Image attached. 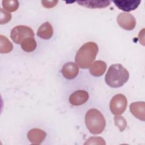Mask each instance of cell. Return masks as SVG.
Returning a JSON list of instances; mask_svg holds the SVG:
<instances>
[{
  "label": "cell",
  "instance_id": "6da1fadb",
  "mask_svg": "<svg viewBox=\"0 0 145 145\" xmlns=\"http://www.w3.org/2000/svg\"><path fill=\"white\" fill-rule=\"evenodd\" d=\"M98 52L99 47L96 43L91 41L84 43L75 55L76 64L83 69L89 67L95 59Z\"/></svg>",
  "mask_w": 145,
  "mask_h": 145
},
{
  "label": "cell",
  "instance_id": "7a4b0ae2",
  "mask_svg": "<svg viewBox=\"0 0 145 145\" xmlns=\"http://www.w3.org/2000/svg\"><path fill=\"white\" fill-rule=\"evenodd\" d=\"M129 78V72L122 65H112L105 75V81L110 87L118 88L125 84Z\"/></svg>",
  "mask_w": 145,
  "mask_h": 145
},
{
  "label": "cell",
  "instance_id": "3957f363",
  "mask_svg": "<svg viewBox=\"0 0 145 145\" xmlns=\"http://www.w3.org/2000/svg\"><path fill=\"white\" fill-rule=\"evenodd\" d=\"M85 123L89 132L94 135L101 134L104 130L106 121L103 114L97 109H89L85 116Z\"/></svg>",
  "mask_w": 145,
  "mask_h": 145
},
{
  "label": "cell",
  "instance_id": "277c9868",
  "mask_svg": "<svg viewBox=\"0 0 145 145\" xmlns=\"http://www.w3.org/2000/svg\"><path fill=\"white\" fill-rule=\"evenodd\" d=\"M35 35L33 29L28 26L19 25L15 26L11 31L10 37L16 44H21L26 38L33 37Z\"/></svg>",
  "mask_w": 145,
  "mask_h": 145
},
{
  "label": "cell",
  "instance_id": "5b68a950",
  "mask_svg": "<svg viewBox=\"0 0 145 145\" xmlns=\"http://www.w3.org/2000/svg\"><path fill=\"white\" fill-rule=\"evenodd\" d=\"M127 100L125 95L118 93L114 95L111 99L109 108L112 114L118 116L122 114L126 110Z\"/></svg>",
  "mask_w": 145,
  "mask_h": 145
},
{
  "label": "cell",
  "instance_id": "8992f818",
  "mask_svg": "<svg viewBox=\"0 0 145 145\" xmlns=\"http://www.w3.org/2000/svg\"><path fill=\"white\" fill-rule=\"evenodd\" d=\"M117 22L122 28L127 31L134 29L136 25L135 18L129 13H120L117 18Z\"/></svg>",
  "mask_w": 145,
  "mask_h": 145
},
{
  "label": "cell",
  "instance_id": "52a82bcc",
  "mask_svg": "<svg viewBox=\"0 0 145 145\" xmlns=\"http://www.w3.org/2000/svg\"><path fill=\"white\" fill-rule=\"evenodd\" d=\"M89 98L88 93L84 90H78L71 94L69 102L74 106H79L84 104Z\"/></svg>",
  "mask_w": 145,
  "mask_h": 145
},
{
  "label": "cell",
  "instance_id": "ba28073f",
  "mask_svg": "<svg viewBox=\"0 0 145 145\" xmlns=\"http://www.w3.org/2000/svg\"><path fill=\"white\" fill-rule=\"evenodd\" d=\"M61 72L62 75L65 78L72 79L78 75L79 73V67L75 63L69 62L63 65Z\"/></svg>",
  "mask_w": 145,
  "mask_h": 145
},
{
  "label": "cell",
  "instance_id": "9c48e42d",
  "mask_svg": "<svg viewBox=\"0 0 145 145\" xmlns=\"http://www.w3.org/2000/svg\"><path fill=\"white\" fill-rule=\"evenodd\" d=\"M46 136V133L44 130L36 128L31 129L27 134V138L29 141L33 144H41Z\"/></svg>",
  "mask_w": 145,
  "mask_h": 145
},
{
  "label": "cell",
  "instance_id": "30bf717a",
  "mask_svg": "<svg viewBox=\"0 0 145 145\" xmlns=\"http://www.w3.org/2000/svg\"><path fill=\"white\" fill-rule=\"evenodd\" d=\"M130 110L138 119L143 121L145 120V103L144 101H137L131 103Z\"/></svg>",
  "mask_w": 145,
  "mask_h": 145
},
{
  "label": "cell",
  "instance_id": "8fae6325",
  "mask_svg": "<svg viewBox=\"0 0 145 145\" xmlns=\"http://www.w3.org/2000/svg\"><path fill=\"white\" fill-rule=\"evenodd\" d=\"M113 2L120 10L126 12L135 10L139 5L140 1H113Z\"/></svg>",
  "mask_w": 145,
  "mask_h": 145
},
{
  "label": "cell",
  "instance_id": "7c38bea8",
  "mask_svg": "<svg viewBox=\"0 0 145 145\" xmlns=\"http://www.w3.org/2000/svg\"><path fill=\"white\" fill-rule=\"evenodd\" d=\"M53 35V28L52 24L46 22L42 24L37 29V35L41 39L48 40L50 39Z\"/></svg>",
  "mask_w": 145,
  "mask_h": 145
},
{
  "label": "cell",
  "instance_id": "4fadbf2b",
  "mask_svg": "<svg viewBox=\"0 0 145 145\" xmlns=\"http://www.w3.org/2000/svg\"><path fill=\"white\" fill-rule=\"evenodd\" d=\"M106 64L103 61L97 60L94 62L89 68V73L94 76L103 75L106 70Z\"/></svg>",
  "mask_w": 145,
  "mask_h": 145
},
{
  "label": "cell",
  "instance_id": "5bb4252c",
  "mask_svg": "<svg viewBox=\"0 0 145 145\" xmlns=\"http://www.w3.org/2000/svg\"><path fill=\"white\" fill-rule=\"evenodd\" d=\"M76 2L80 6L90 8H101L108 6L110 1H78Z\"/></svg>",
  "mask_w": 145,
  "mask_h": 145
},
{
  "label": "cell",
  "instance_id": "9a60e30c",
  "mask_svg": "<svg viewBox=\"0 0 145 145\" xmlns=\"http://www.w3.org/2000/svg\"><path fill=\"white\" fill-rule=\"evenodd\" d=\"M37 43L33 37H29L25 39L21 43L22 49L26 52H32L35 50Z\"/></svg>",
  "mask_w": 145,
  "mask_h": 145
},
{
  "label": "cell",
  "instance_id": "2e32d148",
  "mask_svg": "<svg viewBox=\"0 0 145 145\" xmlns=\"http://www.w3.org/2000/svg\"><path fill=\"white\" fill-rule=\"evenodd\" d=\"M13 45L10 41L5 36L0 35V52L1 53H8L12 51Z\"/></svg>",
  "mask_w": 145,
  "mask_h": 145
},
{
  "label": "cell",
  "instance_id": "e0dca14e",
  "mask_svg": "<svg viewBox=\"0 0 145 145\" xmlns=\"http://www.w3.org/2000/svg\"><path fill=\"white\" fill-rule=\"evenodd\" d=\"M3 8L9 12L15 11L19 7V2L16 0H3L2 2Z\"/></svg>",
  "mask_w": 145,
  "mask_h": 145
},
{
  "label": "cell",
  "instance_id": "ac0fdd59",
  "mask_svg": "<svg viewBox=\"0 0 145 145\" xmlns=\"http://www.w3.org/2000/svg\"><path fill=\"white\" fill-rule=\"evenodd\" d=\"M114 123L120 131H123L127 127V122L124 117L120 115L116 116L114 118Z\"/></svg>",
  "mask_w": 145,
  "mask_h": 145
},
{
  "label": "cell",
  "instance_id": "d6986e66",
  "mask_svg": "<svg viewBox=\"0 0 145 145\" xmlns=\"http://www.w3.org/2000/svg\"><path fill=\"white\" fill-rule=\"evenodd\" d=\"M11 19V15L10 13L4 10L3 8L0 10V23L3 24L8 23Z\"/></svg>",
  "mask_w": 145,
  "mask_h": 145
},
{
  "label": "cell",
  "instance_id": "ffe728a7",
  "mask_svg": "<svg viewBox=\"0 0 145 145\" xmlns=\"http://www.w3.org/2000/svg\"><path fill=\"white\" fill-rule=\"evenodd\" d=\"M58 2V1H41L42 6L48 8H50L54 7Z\"/></svg>",
  "mask_w": 145,
  "mask_h": 145
}]
</instances>
